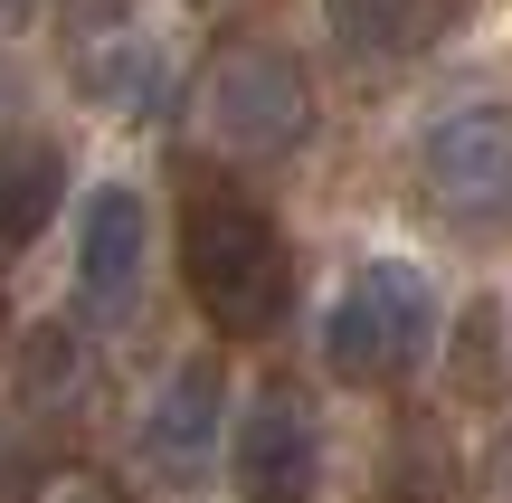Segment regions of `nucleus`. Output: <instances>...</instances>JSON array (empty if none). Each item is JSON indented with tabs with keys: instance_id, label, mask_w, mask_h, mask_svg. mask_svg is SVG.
I'll return each instance as SVG.
<instances>
[{
	"instance_id": "obj_1",
	"label": "nucleus",
	"mask_w": 512,
	"mask_h": 503,
	"mask_svg": "<svg viewBox=\"0 0 512 503\" xmlns=\"http://www.w3.org/2000/svg\"><path fill=\"white\" fill-rule=\"evenodd\" d=\"M181 276H190V304L209 314V333L228 342H256L285 323V285H294V257H285V228L228 181H200L181 200Z\"/></svg>"
},
{
	"instance_id": "obj_2",
	"label": "nucleus",
	"mask_w": 512,
	"mask_h": 503,
	"mask_svg": "<svg viewBox=\"0 0 512 503\" xmlns=\"http://www.w3.org/2000/svg\"><path fill=\"white\" fill-rule=\"evenodd\" d=\"M427 352H437V285L399 257L351 266L323 314V371L342 390H399L427 371Z\"/></svg>"
},
{
	"instance_id": "obj_3",
	"label": "nucleus",
	"mask_w": 512,
	"mask_h": 503,
	"mask_svg": "<svg viewBox=\"0 0 512 503\" xmlns=\"http://www.w3.org/2000/svg\"><path fill=\"white\" fill-rule=\"evenodd\" d=\"M418 190L465 238H512V105H456L418 133Z\"/></svg>"
},
{
	"instance_id": "obj_4",
	"label": "nucleus",
	"mask_w": 512,
	"mask_h": 503,
	"mask_svg": "<svg viewBox=\"0 0 512 503\" xmlns=\"http://www.w3.org/2000/svg\"><path fill=\"white\" fill-rule=\"evenodd\" d=\"M200 105H209V133L228 152H247V162H285V152L313 143V76H304L294 48H266V38L209 57Z\"/></svg>"
},
{
	"instance_id": "obj_5",
	"label": "nucleus",
	"mask_w": 512,
	"mask_h": 503,
	"mask_svg": "<svg viewBox=\"0 0 512 503\" xmlns=\"http://www.w3.org/2000/svg\"><path fill=\"white\" fill-rule=\"evenodd\" d=\"M228 466H238V494L247 503H313L323 485V428H313L304 390H256L247 418H238V447H228Z\"/></svg>"
},
{
	"instance_id": "obj_6",
	"label": "nucleus",
	"mask_w": 512,
	"mask_h": 503,
	"mask_svg": "<svg viewBox=\"0 0 512 503\" xmlns=\"http://www.w3.org/2000/svg\"><path fill=\"white\" fill-rule=\"evenodd\" d=\"M219 428H228V380H219V361H209V352H190L181 371L152 390V409H143V466L162 475L171 494L209 485Z\"/></svg>"
},
{
	"instance_id": "obj_7",
	"label": "nucleus",
	"mask_w": 512,
	"mask_h": 503,
	"mask_svg": "<svg viewBox=\"0 0 512 503\" xmlns=\"http://www.w3.org/2000/svg\"><path fill=\"white\" fill-rule=\"evenodd\" d=\"M76 304H86V323H133V304H143V200L124 181L86 190V219H76Z\"/></svg>"
},
{
	"instance_id": "obj_8",
	"label": "nucleus",
	"mask_w": 512,
	"mask_h": 503,
	"mask_svg": "<svg viewBox=\"0 0 512 503\" xmlns=\"http://www.w3.org/2000/svg\"><path fill=\"white\" fill-rule=\"evenodd\" d=\"M76 86L95 95L105 114H162L171 105V48L152 29H95L86 48H76Z\"/></svg>"
},
{
	"instance_id": "obj_9",
	"label": "nucleus",
	"mask_w": 512,
	"mask_h": 503,
	"mask_svg": "<svg viewBox=\"0 0 512 503\" xmlns=\"http://www.w3.org/2000/svg\"><path fill=\"white\" fill-rule=\"evenodd\" d=\"M323 19L351 57H418L465 19V0H323Z\"/></svg>"
},
{
	"instance_id": "obj_10",
	"label": "nucleus",
	"mask_w": 512,
	"mask_h": 503,
	"mask_svg": "<svg viewBox=\"0 0 512 503\" xmlns=\"http://www.w3.org/2000/svg\"><path fill=\"white\" fill-rule=\"evenodd\" d=\"M57 181H67V152L57 143L0 133V257H19V247L57 219Z\"/></svg>"
},
{
	"instance_id": "obj_11",
	"label": "nucleus",
	"mask_w": 512,
	"mask_h": 503,
	"mask_svg": "<svg viewBox=\"0 0 512 503\" xmlns=\"http://www.w3.org/2000/svg\"><path fill=\"white\" fill-rule=\"evenodd\" d=\"M370 503H456V456L427 418H408L380 447V475H370Z\"/></svg>"
},
{
	"instance_id": "obj_12",
	"label": "nucleus",
	"mask_w": 512,
	"mask_h": 503,
	"mask_svg": "<svg viewBox=\"0 0 512 503\" xmlns=\"http://www.w3.org/2000/svg\"><path fill=\"white\" fill-rule=\"evenodd\" d=\"M76 390H86V352H76V333H67V323L29 333V352H19V399H29V409H76Z\"/></svg>"
},
{
	"instance_id": "obj_13",
	"label": "nucleus",
	"mask_w": 512,
	"mask_h": 503,
	"mask_svg": "<svg viewBox=\"0 0 512 503\" xmlns=\"http://www.w3.org/2000/svg\"><path fill=\"white\" fill-rule=\"evenodd\" d=\"M475 503H512V428L484 437V456H475Z\"/></svg>"
},
{
	"instance_id": "obj_14",
	"label": "nucleus",
	"mask_w": 512,
	"mask_h": 503,
	"mask_svg": "<svg viewBox=\"0 0 512 503\" xmlns=\"http://www.w3.org/2000/svg\"><path fill=\"white\" fill-rule=\"evenodd\" d=\"M29 503H124V485H105V475H48Z\"/></svg>"
},
{
	"instance_id": "obj_15",
	"label": "nucleus",
	"mask_w": 512,
	"mask_h": 503,
	"mask_svg": "<svg viewBox=\"0 0 512 503\" xmlns=\"http://www.w3.org/2000/svg\"><path fill=\"white\" fill-rule=\"evenodd\" d=\"M19 19H29V0H0V29H19Z\"/></svg>"
},
{
	"instance_id": "obj_16",
	"label": "nucleus",
	"mask_w": 512,
	"mask_h": 503,
	"mask_svg": "<svg viewBox=\"0 0 512 503\" xmlns=\"http://www.w3.org/2000/svg\"><path fill=\"white\" fill-rule=\"evenodd\" d=\"M0 323H10V314H0Z\"/></svg>"
}]
</instances>
